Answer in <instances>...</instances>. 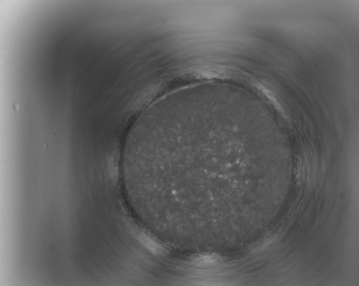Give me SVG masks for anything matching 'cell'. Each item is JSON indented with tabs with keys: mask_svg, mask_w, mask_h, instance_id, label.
<instances>
[{
	"mask_svg": "<svg viewBox=\"0 0 359 286\" xmlns=\"http://www.w3.org/2000/svg\"><path fill=\"white\" fill-rule=\"evenodd\" d=\"M137 238L142 245L152 254L158 255H161L164 252V248L160 246V244L144 232H140L137 236Z\"/></svg>",
	"mask_w": 359,
	"mask_h": 286,
	"instance_id": "6da1fadb",
	"label": "cell"
}]
</instances>
